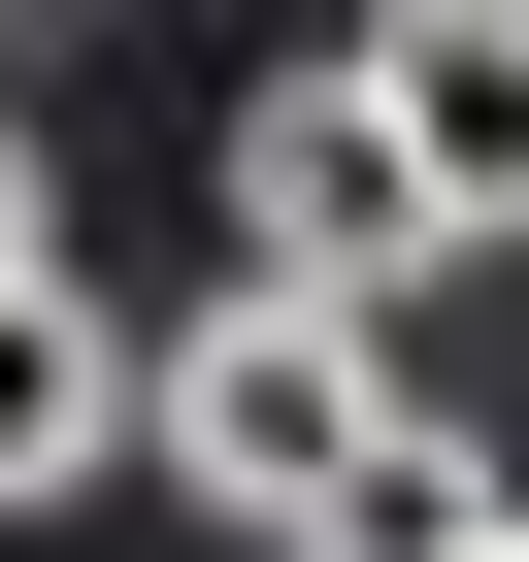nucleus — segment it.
I'll list each match as a JSON object with an SVG mask.
<instances>
[{
	"mask_svg": "<svg viewBox=\"0 0 529 562\" xmlns=\"http://www.w3.org/2000/svg\"><path fill=\"white\" fill-rule=\"evenodd\" d=\"M430 265H463V199H430V133L364 100V34L232 100V299H331V331H397Z\"/></svg>",
	"mask_w": 529,
	"mask_h": 562,
	"instance_id": "nucleus-1",
	"label": "nucleus"
},
{
	"mask_svg": "<svg viewBox=\"0 0 529 562\" xmlns=\"http://www.w3.org/2000/svg\"><path fill=\"white\" fill-rule=\"evenodd\" d=\"M166 463L299 562V529L397 463V331H331V299H199V331H166Z\"/></svg>",
	"mask_w": 529,
	"mask_h": 562,
	"instance_id": "nucleus-2",
	"label": "nucleus"
},
{
	"mask_svg": "<svg viewBox=\"0 0 529 562\" xmlns=\"http://www.w3.org/2000/svg\"><path fill=\"white\" fill-rule=\"evenodd\" d=\"M364 100L430 133V199H463V265H529V0H364Z\"/></svg>",
	"mask_w": 529,
	"mask_h": 562,
	"instance_id": "nucleus-3",
	"label": "nucleus"
},
{
	"mask_svg": "<svg viewBox=\"0 0 529 562\" xmlns=\"http://www.w3.org/2000/svg\"><path fill=\"white\" fill-rule=\"evenodd\" d=\"M100 430H166V331H100V265L0 299V496H100Z\"/></svg>",
	"mask_w": 529,
	"mask_h": 562,
	"instance_id": "nucleus-4",
	"label": "nucleus"
},
{
	"mask_svg": "<svg viewBox=\"0 0 529 562\" xmlns=\"http://www.w3.org/2000/svg\"><path fill=\"white\" fill-rule=\"evenodd\" d=\"M496 529H529V496H496V463H463V430H430V397H397V463H364V496H331V529H299V562H496Z\"/></svg>",
	"mask_w": 529,
	"mask_h": 562,
	"instance_id": "nucleus-5",
	"label": "nucleus"
},
{
	"mask_svg": "<svg viewBox=\"0 0 529 562\" xmlns=\"http://www.w3.org/2000/svg\"><path fill=\"white\" fill-rule=\"evenodd\" d=\"M34 265H67V199H34V133H0V299H34Z\"/></svg>",
	"mask_w": 529,
	"mask_h": 562,
	"instance_id": "nucleus-6",
	"label": "nucleus"
},
{
	"mask_svg": "<svg viewBox=\"0 0 529 562\" xmlns=\"http://www.w3.org/2000/svg\"><path fill=\"white\" fill-rule=\"evenodd\" d=\"M0 34H67V0H0Z\"/></svg>",
	"mask_w": 529,
	"mask_h": 562,
	"instance_id": "nucleus-7",
	"label": "nucleus"
}]
</instances>
